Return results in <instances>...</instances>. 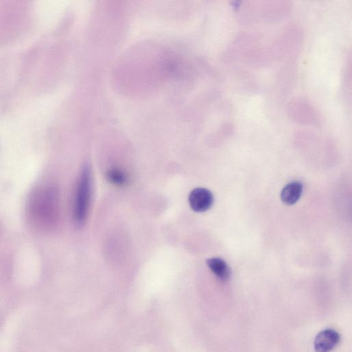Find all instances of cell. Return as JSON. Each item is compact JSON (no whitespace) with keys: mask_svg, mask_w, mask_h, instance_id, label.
<instances>
[{"mask_svg":"<svg viewBox=\"0 0 352 352\" xmlns=\"http://www.w3.org/2000/svg\"><path fill=\"white\" fill-rule=\"evenodd\" d=\"M302 192V183L298 181L292 182L283 189L281 198L286 205H294L299 199Z\"/></svg>","mask_w":352,"mask_h":352,"instance_id":"52a82bcc","label":"cell"},{"mask_svg":"<svg viewBox=\"0 0 352 352\" xmlns=\"http://www.w3.org/2000/svg\"><path fill=\"white\" fill-rule=\"evenodd\" d=\"M303 39L304 36L299 28L295 26L286 28L271 47L272 55L280 59L296 56L301 47Z\"/></svg>","mask_w":352,"mask_h":352,"instance_id":"3957f363","label":"cell"},{"mask_svg":"<svg viewBox=\"0 0 352 352\" xmlns=\"http://www.w3.org/2000/svg\"><path fill=\"white\" fill-rule=\"evenodd\" d=\"M246 6L242 15L243 21L254 23L262 20L276 21L285 18L291 11L292 6L289 2L266 1L257 3L258 5Z\"/></svg>","mask_w":352,"mask_h":352,"instance_id":"6da1fadb","label":"cell"},{"mask_svg":"<svg viewBox=\"0 0 352 352\" xmlns=\"http://www.w3.org/2000/svg\"><path fill=\"white\" fill-rule=\"evenodd\" d=\"M207 266L211 272L222 282H227L231 276V270L228 264L220 258H213L207 260Z\"/></svg>","mask_w":352,"mask_h":352,"instance_id":"ba28073f","label":"cell"},{"mask_svg":"<svg viewBox=\"0 0 352 352\" xmlns=\"http://www.w3.org/2000/svg\"><path fill=\"white\" fill-rule=\"evenodd\" d=\"M341 341V336L336 330L326 329L320 332L314 340L316 352H330L337 347Z\"/></svg>","mask_w":352,"mask_h":352,"instance_id":"8992f818","label":"cell"},{"mask_svg":"<svg viewBox=\"0 0 352 352\" xmlns=\"http://www.w3.org/2000/svg\"><path fill=\"white\" fill-rule=\"evenodd\" d=\"M287 113L292 121L299 125H321V118L318 111L304 98H295L290 100L287 106Z\"/></svg>","mask_w":352,"mask_h":352,"instance_id":"277c9868","label":"cell"},{"mask_svg":"<svg viewBox=\"0 0 352 352\" xmlns=\"http://www.w3.org/2000/svg\"><path fill=\"white\" fill-rule=\"evenodd\" d=\"M92 180L90 167L85 166L83 168L75 193L73 217L77 226L82 227L88 217L90 207Z\"/></svg>","mask_w":352,"mask_h":352,"instance_id":"7a4b0ae2","label":"cell"},{"mask_svg":"<svg viewBox=\"0 0 352 352\" xmlns=\"http://www.w3.org/2000/svg\"><path fill=\"white\" fill-rule=\"evenodd\" d=\"M107 180L112 185L117 187H124L128 185L129 179L125 172L118 168L109 169L106 173Z\"/></svg>","mask_w":352,"mask_h":352,"instance_id":"9c48e42d","label":"cell"},{"mask_svg":"<svg viewBox=\"0 0 352 352\" xmlns=\"http://www.w3.org/2000/svg\"><path fill=\"white\" fill-rule=\"evenodd\" d=\"M213 195L209 190L205 188H197L190 193V207L195 212H205L212 207Z\"/></svg>","mask_w":352,"mask_h":352,"instance_id":"5b68a950","label":"cell"}]
</instances>
